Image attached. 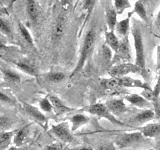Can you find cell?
Instances as JSON below:
<instances>
[{"instance_id": "cell-19", "label": "cell", "mask_w": 160, "mask_h": 150, "mask_svg": "<svg viewBox=\"0 0 160 150\" xmlns=\"http://www.w3.org/2000/svg\"><path fill=\"white\" fill-rule=\"evenodd\" d=\"M13 131L0 132V150H8L13 143Z\"/></svg>"}, {"instance_id": "cell-32", "label": "cell", "mask_w": 160, "mask_h": 150, "mask_svg": "<svg viewBox=\"0 0 160 150\" xmlns=\"http://www.w3.org/2000/svg\"><path fill=\"white\" fill-rule=\"evenodd\" d=\"M39 106H40V109H41L42 111H44V112H51V111H53L52 105H51V103H50L49 99L47 97H45V98L40 100V101H39Z\"/></svg>"}, {"instance_id": "cell-10", "label": "cell", "mask_w": 160, "mask_h": 150, "mask_svg": "<svg viewBox=\"0 0 160 150\" xmlns=\"http://www.w3.org/2000/svg\"><path fill=\"white\" fill-rule=\"evenodd\" d=\"M131 15H132V12L129 13L126 18L118 21L116 26H115L114 31L119 38L128 36V33L130 31V18H131Z\"/></svg>"}, {"instance_id": "cell-3", "label": "cell", "mask_w": 160, "mask_h": 150, "mask_svg": "<svg viewBox=\"0 0 160 150\" xmlns=\"http://www.w3.org/2000/svg\"><path fill=\"white\" fill-rule=\"evenodd\" d=\"M101 87L105 90L109 91H114L118 90L121 87H138L142 86V82L137 81V80L131 79L130 77H112L110 79H105L101 81Z\"/></svg>"}, {"instance_id": "cell-8", "label": "cell", "mask_w": 160, "mask_h": 150, "mask_svg": "<svg viewBox=\"0 0 160 150\" xmlns=\"http://www.w3.org/2000/svg\"><path fill=\"white\" fill-rule=\"evenodd\" d=\"M22 108L24 109V111L28 114V116L30 118H32L35 122L40 124L43 127H46L47 119L41 110L38 109L37 107L33 106L31 104H28V103H22Z\"/></svg>"}, {"instance_id": "cell-4", "label": "cell", "mask_w": 160, "mask_h": 150, "mask_svg": "<svg viewBox=\"0 0 160 150\" xmlns=\"http://www.w3.org/2000/svg\"><path fill=\"white\" fill-rule=\"evenodd\" d=\"M49 131L53 136H55L61 142L71 143L74 140L71 127H69V124L67 122H61L58 124L51 125Z\"/></svg>"}, {"instance_id": "cell-24", "label": "cell", "mask_w": 160, "mask_h": 150, "mask_svg": "<svg viewBox=\"0 0 160 150\" xmlns=\"http://www.w3.org/2000/svg\"><path fill=\"white\" fill-rule=\"evenodd\" d=\"M18 31H19L20 36L23 38V40H25V41H26L28 44H30L32 47H34V41H33L31 33L29 32V30L27 29V27L20 21H18Z\"/></svg>"}, {"instance_id": "cell-11", "label": "cell", "mask_w": 160, "mask_h": 150, "mask_svg": "<svg viewBox=\"0 0 160 150\" xmlns=\"http://www.w3.org/2000/svg\"><path fill=\"white\" fill-rule=\"evenodd\" d=\"M14 63L24 73L30 75V76H37V68L35 66V64L32 61H30V60L28 59L17 60Z\"/></svg>"}, {"instance_id": "cell-42", "label": "cell", "mask_w": 160, "mask_h": 150, "mask_svg": "<svg viewBox=\"0 0 160 150\" xmlns=\"http://www.w3.org/2000/svg\"><path fill=\"white\" fill-rule=\"evenodd\" d=\"M78 150H93L92 148H88V147H83V148H80Z\"/></svg>"}, {"instance_id": "cell-40", "label": "cell", "mask_w": 160, "mask_h": 150, "mask_svg": "<svg viewBox=\"0 0 160 150\" xmlns=\"http://www.w3.org/2000/svg\"><path fill=\"white\" fill-rule=\"evenodd\" d=\"M8 150H25V149L22 148V147H16V146H14V147H10Z\"/></svg>"}, {"instance_id": "cell-16", "label": "cell", "mask_w": 160, "mask_h": 150, "mask_svg": "<svg viewBox=\"0 0 160 150\" xmlns=\"http://www.w3.org/2000/svg\"><path fill=\"white\" fill-rule=\"evenodd\" d=\"M65 28H66V16L65 13H60L56 19V22L54 25L53 30V36L55 39H58L62 36L65 32Z\"/></svg>"}, {"instance_id": "cell-35", "label": "cell", "mask_w": 160, "mask_h": 150, "mask_svg": "<svg viewBox=\"0 0 160 150\" xmlns=\"http://www.w3.org/2000/svg\"><path fill=\"white\" fill-rule=\"evenodd\" d=\"M96 150H116V147L113 143H103L100 144Z\"/></svg>"}, {"instance_id": "cell-2", "label": "cell", "mask_w": 160, "mask_h": 150, "mask_svg": "<svg viewBox=\"0 0 160 150\" xmlns=\"http://www.w3.org/2000/svg\"><path fill=\"white\" fill-rule=\"evenodd\" d=\"M131 34L134 41V49H135V64L142 70L145 71V52H144V42L143 36L139 26L134 23L131 28Z\"/></svg>"}, {"instance_id": "cell-34", "label": "cell", "mask_w": 160, "mask_h": 150, "mask_svg": "<svg viewBox=\"0 0 160 150\" xmlns=\"http://www.w3.org/2000/svg\"><path fill=\"white\" fill-rule=\"evenodd\" d=\"M0 102H3V103H7V104H11V105H14L15 104V100L8 96L7 94H5L4 92L0 91Z\"/></svg>"}, {"instance_id": "cell-17", "label": "cell", "mask_w": 160, "mask_h": 150, "mask_svg": "<svg viewBox=\"0 0 160 150\" xmlns=\"http://www.w3.org/2000/svg\"><path fill=\"white\" fill-rule=\"evenodd\" d=\"M104 36H105V44L107 45V47L113 50L114 52H116L119 48L120 38L116 35L115 31H112V30H106Z\"/></svg>"}, {"instance_id": "cell-7", "label": "cell", "mask_w": 160, "mask_h": 150, "mask_svg": "<svg viewBox=\"0 0 160 150\" xmlns=\"http://www.w3.org/2000/svg\"><path fill=\"white\" fill-rule=\"evenodd\" d=\"M144 136L142 133L138 131V132H130V133H125L120 135V136L116 139V145L118 148H124V147H128L131 146V145L141 142L144 140Z\"/></svg>"}, {"instance_id": "cell-9", "label": "cell", "mask_w": 160, "mask_h": 150, "mask_svg": "<svg viewBox=\"0 0 160 150\" xmlns=\"http://www.w3.org/2000/svg\"><path fill=\"white\" fill-rule=\"evenodd\" d=\"M131 59V50H130V44H129V39L128 36L120 38V43H119V48L116 52H115L114 56V61H128Z\"/></svg>"}, {"instance_id": "cell-43", "label": "cell", "mask_w": 160, "mask_h": 150, "mask_svg": "<svg viewBox=\"0 0 160 150\" xmlns=\"http://www.w3.org/2000/svg\"><path fill=\"white\" fill-rule=\"evenodd\" d=\"M2 77V74H1V70H0V78Z\"/></svg>"}, {"instance_id": "cell-37", "label": "cell", "mask_w": 160, "mask_h": 150, "mask_svg": "<svg viewBox=\"0 0 160 150\" xmlns=\"http://www.w3.org/2000/svg\"><path fill=\"white\" fill-rule=\"evenodd\" d=\"M70 3H71V0H61V6L64 10L68 9L70 6Z\"/></svg>"}, {"instance_id": "cell-31", "label": "cell", "mask_w": 160, "mask_h": 150, "mask_svg": "<svg viewBox=\"0 0 160 150\" xmlns=\"http://www.w3.org/2000/svg\"><path fill=\"white\" fill-rule=\"evenodd\" d=\"M0 32L4 34L5 36L11 35V28H10L9 23L2 17H0Z\"/></svg>"}, {"instance_id": "cell-12", "label": "cell", "mask_w": 160, "mask_h": 150, "mask_svg": "<svg viewBox=\"0 0 160 150\" xmlns=\"http://www.w3.org/2000/svg\"><path fill=\"white\" fill-rule=\"evenodd\" d=\"M117 13L115 11L113 5H108L105 7V22H106L108 30L114 31L115 26L117 24Z\"/></svg>"}, {"instance_id": "cell-36", "label": "cell", "mask_w": 160, "mask_h": 150, "mask_svg": "<svg viewBox=\"0 0 160 150\" xmlns=\"http://www.w3.org/2000/svg\"><path fill=\"white\" fill-rule=\"evenodd\" d=\"M44 150H63V147L61 143H52V144H49L47 146H45Z\"/></svg>"}, {"instance_id": "cell-23", "label": "cell", "mask_w": 160, "mask_h": 150, "mask_svg": "<svg viewBox=\"0 0 160 150\" xmlns=\"http://www.w3.org/2000/svg\"><path fill=\"white\" fill-rule=\"evenodd\" d=\"M26 11L32 21H36L38 17V7L35 0H26Z\"/></svg>"}, {"instance_id": "cell-45", "label": "cell", "mask_w": 160, "mask_h": 150, "mask_svg": "<svg viewBox=\"0 0 160 150\" xmlns=\"http://www.w3.org/2000/svg\"><path fill=\"white\" fill-rule=\"evenodd\" d=\"M149 150H154V149H149Z\"/></svg>"}, {"instance_id": "cell-30", "label": "cell", "mask_w": 160, "mask_h": 150, "mask_svg": "<svg viewBox=\"0 0 160 150\" xmlns=\"http://www.w3.org/2000/svg\"><path fill=\"white\" fill-rule=\"evenodd\" d=\"M13 124L11 118L6 117V116H1L0 117V132L2 131H9V127Z\"/></svg>"}, {"instance_id": "cell-25", "label": "cell", "mask_w": 160, "mask_h": 150, "mask_svg": "<svg viewBox=\"0 0 160 150\" xmlns=\"http://www.w3.org/2000/svg\"><path fill=\"white\" fill-rule=\"evenodd\" d=\"M125 99H126L128 102H130L131 104L135 105V106H137V107L144 108L148 105L147 100H145L143 97H141L140 95H137V94L128 95V96L125 97Z\"/></svg>"}, {"instance_id": "cell-33", "label": "cell", "mask_w": 160, "mask_h": 150, "mask_svg": "<svg viewBox=\"0 0 160 150\" xmlns=\"http://www.w3.org/2000/svg\"><path fill=\"white\" fill-rule=\"evenodd\" d=\"M159 94H160V70H159V75H158V79H157V82L155 87L153 89V92H152V99L153 101L156 103L158 102V97H159Z\"/></svg>"}, {"instance_id": "cell-27", "label": "cell", "mask_w": 160, "mask_h": 150, "mask_svg": "<svg viewBox=\"0 0 160 150\" xmlns=\"http://www.w3.org/2000/svg\"><path fill=\"white\" fill-rule=\"evenodd\" d=\"M98 2V0H83V4H82V11L86 14V17H85V21H87V19L89 16L91 15L92 11L94 10L95 6Z\"/></svg>"}, {"instance_id": "cell-41", "label": "cell", "mask_w": 160, "mask_h": 150, "mask_svg": "<svg viewBox=\"0 0 160 150\" xmlns=\"http://www.w3.org/2000/svg\"><path fill=\"white\" fill-rule=\"evenodd\" d=\"M8 0H0V6H5V4L7 3Z\"/></svg>"}, {"instance_id": "cell-26", "label": "cell", "mask_w": 160, "mask_h": 150, "mask_svg": "<svg viewBox=\"0 0 160 150\" xmlns=\"http://www.w3.org/2000/svg\"><path fill=\"white\" fill-rule=\"evenodd\" d=\"M113 7L117 15H121L126 9L131 7L129 0H113Z\"/></svg>"}, {"instance_id": "cell-39", "label": "cell", "mask_w": 160, "mask_h": 150, "mask_svg": "<svg viewBox=\"0 0 160 150\" xmlns=\"http://www.w3.org/2000/svg\"><path fill=\"white\" fill-rule=\"evenodd\" d=\"M156 25L160 28V8H159V11H158L157 16H156Z\"/></svg>"}, {"instance_id": "cell-13", "label": "cell", "mask_w": 160, "mask_h": 150, "mask_svg": "<svg viewBox=\"0 0 160 150\" xmlns=\"http://www.w3.org/2000/svg\"><path fill=\"white\" fill-rule=\"evenodd\" d=\"M47 98L49 99L50 103L52 105L53 111H55L56 114H63L65 112H69L72 110V108L66 106V105L62 102V100L58 98L57 96H55V95H48Z\"/></svg>"}, {"instance_id": "cell-28", "label": "cell", "mask_w": 160, "mask_h": 150, "mask_svg": "<svg viewBox=\"0 0 160 150\" xmlns=\"http://www.w3.org/2000/svg\"><path fill=\"white\" fill-rule=\"evenodd\" d=\"M154 115H155L154 111H152V110H150V109H146V110H144V111H142L141 113H139L137 116L134 118V121L137 123L146 122L148 120L153 119Z\"/></svg>"}, {"instance_id": "cell-20", "label": "cell", "mask_w": 160, "mask_h": 150, "mask_svg": "<svg viewBox=\"0 0 160 150\" xmlns=\"http://www.w3.org/2000/svg\"><path fill=\"white\" fill-rule=\"evenodd\" d=\"M70 122H71V130L72 132H74L80 127L84 126L85 124H87L89 122V118L83 114H76L71 117Z\"/></svg>"}, {"instance_id": "cell-29", "label": "cell", "mask_w": 160, "mask_h": 150, "mask_svg": "<svg viewBox=\"0 0 160 150\" xmlns=\"http://www.w3.org/2000/svg\"><path fill=\"white\" fill-rule=\"evenodd\" d=\"M46 78H47L48 81H51V82H61L65 79V74L63 72L53 71V72L47 73Z\"/></svg>"}, {"instance_id": "cell-22", "label": "cell", "mask_w": 160, "mask_h": 150, "mask_svg": "<svg viewBox=\"0 0 160 150\" xmlns=\"http://www.w3.org/2000/svg\"><path fill=\"white\" fill-rule=\"evenodd\" d=\"M1 74H2V77L5 81L10 82V83H17V82H20V80H21L20 75L12 69L2 68Z\"/></svg>"}, {"instance_id": "cell-5", "label": "cell", "mask_w": 160, "mask_h": 150, "mask_svg": "<svg viewBox=\"0 0 160 150\" xmlns=\"http://www.w3.org/2000/svg\"><path fill=\"white\" fill-rule=\"evenodd\" d=\"M85 109H86L87 112L95 115V116L107 119L111 123L117 124V125H123V123L121 121H119L117 118H115L114 115L109 111L106 106H105V104L95 103V104H92V105H90V106L86 107Z\"/></svg>"}, {"instance_id": "cell-14", "label": "cell", "mask_w": 160, "mask_h": 150, "mask_svg": "<svg viewBox=\"0 0 160 150\" xmlns=\"http://www.w3.org/2000/svg\"><path fill=\"white\" fill-rule=\"evenodd\" d=\"M29 137V128L28 126H25L18 129L16 132H14L13 136V144L16 147H22L26 143Z\"/></svg>"}, {"instance_id": "cell-44", "label": "cell", "mask_w": 160, "mask_h": 150, "mask_svg": "<svg viewBox=\"0 0 160 150\" xmlns=\"http://www.w3.org/2000/svg\"><path fill=\"white\" fill-rule=\"evenodd\" d=\"M79 1H80V0H77V1H76V4H77V3H78Z\"/></svg>"}, {"instance_id": "cell-38", "label": "cell", "mask_w": 160, "mask_h": 150, "mask_svg": "<svg viewBox=\"0 0 160 150\" xmlns=\"http://www.w3.org/2000/svg\"><path fill=\"white\" fill-rule=\"evenodd\" d=\"M156 68L158 70H160V45L157 47V65Z\"/></svg>"}, {"instance_id": "cell-18", "label": "cell", "mask_w": 160, "mask_h": 150, "mask_svg": "<svg viewBox=\"0 0 160 150\" xmlns=\"http://www.w3.org/2000/svg\"><path fill=\"white\" fill-rule=\"evenodd\" d=\"M137 14V16L143 20L144 22H148L149 18H148V12H147V8H146V2L145 0H137L134 4V8L132 14Z\"/></svg>"}, {"instance_id": "cell-21", "label": "cell", "mask_w": 160, "mask_h": 150, "mask_svg": "<svg viewBox=\"0 0 160 150\" xmlns=\"http://www.w3.org/2000/svg\"><path fill=\"white\" fill-rule=\"evenodd\" d=\"M139 131L142 133L144 137H154L160 134V123L158 124H149L146 126L139 128Z\"/></svg>"}, {"instance_id": "cell-15", "label": "cell", "mask_w": 160, "mask_h": 150, "mask_svg": "<svg viewBox=\"0 0 160 150\" xmlns=\"http://www.w3.org/2000/svg\"><path fill=\"white\" fill-rule=\"evenodd\" d=\"M105 106L108 108V110L111 112L113 115L114 114H122L124 112L127 111V107L125 103L122 101V100L119 99H113V100H109V101L106 102Z\"/></svg>"}, {"instance_id": "cell-1", "label": "cell", "mask_w": 160, "mask_h": 150, "mask_svg": "<svg viewBox=\"0 0 160 150\" xmlns=\"http://www.w3.org/2000/svg\"><path fill=\"white\" fill-rule=\"evenodd\" d=\"M96 36H97V32H96V28L92 26L88 31L86 32L83 39V42L81 45V49H80V54H79V58L76 64V67L74 68L73 72L71 74V76L77 74L80 70H81L88 58L90 57V55L92 54V51L94 49V45L95 41H96Z\"/></svg>"}, {"instance_id": "cell-6", "label": "cell", "mask_w": 160, "mask_h": 150, "mask_svg": "<svg viewBox=\"0 0 160 150\" xmlns=\"http://www.w3.org/2000/svg\"><path fill=\"white\" fill-rule=\"evenodd\" d=\"M130 73H143V71L135 63L123 62L115 65L108 72L111 77H123Z\"/></svg>"}]
</instances>
